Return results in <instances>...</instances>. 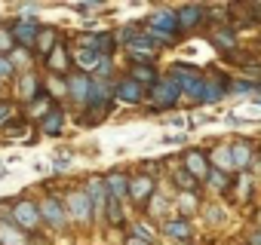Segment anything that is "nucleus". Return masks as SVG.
<instances>
[{"mask_svg":"<svg viewBox=\"0 0 261 245\" xmlns=\"http://www.w3.org/2000/svg\"><path fill=\"white\" fill-rule=\"evenodd\" d=\"M148 34H151V40H154V43H172V40L181 34L178 16H175V13H169V10L157 13V16L148 22Z\"/></svg>","mask_w":261,"mask_h":245,"instance_id":"1","label":"nucleus"},{"mask_svg":"<svg viewBox=\"0 0 261 245\" xmlns=\"http://www.w3.org/2000/svg\"><path fill=\"white\" fill-rule=\"evenodd\" d=\"M10 224H16L22 233H34V230L40 227V208H37L31 199H19V202L13 205V218H10Z\"/></svg>","mask_w":261,"mask_h":245,"instance_id":"2","label":"nucleus"},{"mask_svg":"<svg viewBox=\"0 0 261 245\" xmlns=\"http://www.w3.org/2000/svg\"><path fill=\"white\" fill-rule=\"evenodd\" d=\"M178 95H181V89H178V83L169 80V77H163V80H157V83L151 86V98H154V104L163 107V110L175 107V104H178Z\"/></svg>","mask_w":261,"mask_h":245,"instance_id":"3","label":"nucleus"},{"mask_svg":"<svg viewBox=\"0 0 261 245\" xmlns=\"http://www.w3.org/2000/svg\"><path fill=\"white\" fill-rule=\"evenodd\" d=\"M40 22H34V19H19L16 25H10V34H13V40L19 43V49H31L34 43H37V37H40Z\"/></svg>","mask_w":261,"mask_h":245,"instance_id":"4","label":"nucleus"},{"mask_svg":"<svg viewBox=\"0 0 261 245\" xmlns=\"http://www.w3.org/2000/svg\"><path fill=\"white\" fill-rule=\"evenodd\" d=\"M65 208H68V218H74V221H80V224L92 221V202H89V193H86V190H74V193H68Z\"/></svg>","mask_w":261,"mask_h":245,"instance_id":"5","label":"nucleus"},{"mask_svg":"<svg viewBox=\"0 0 261 245\" xmlns=\"http://www.w3.org/2000/svg\"><path fill=\"white\" fill-rule=\"evenodd\" d=\"M37 208H40V221H46V224H49V227H56V230H62V227H65V221H68V218H65V205H62L56 196H46Z\"/></svg>","mask_w":261,"mask_h":245,"instance_id":"6","label":"nucleus"},{"mask_svg":"<svg viewBox=\"0 0 261 245\" xmlns=\"http://www.w3.org/2000/svg\"><path fill=\"white\" fill-rule=\"evenodd\" d=\"M129 196H133L139 205H148V199L154 196V178H151V175L129 178Z\"/></svg>","mask_w":261,"mask_h":245,"instance_id":"7","label":"nucleus"},{"mask_svg":"<svg viewBox=\"0 0 261 245\" xmlns=\"http://www.w3.org/2000/svg\"><path fill=\"white\" fill-rule=\"evenodd\" d=\"M65 86H68V92H71V98H74V101H89L92 77H89V74H83V71H77V74H71V77L65 80Z\"/></svg>","mask_w":261,"mask_h":245,"instance_id":"8","label":"nucleus"},{"mask_svg":"<svg viewBox=\"0 0 261 245\" xmlns=\"http://www.w3.org/2000/svg\"><path fill=\"white\" fill-rule=\"evenodd\" d=\"M114 95H117L120 101H126V104H139V101L145 98V86H139L133 77H126V80H120V83H117Z\"/></svg>","mask_w":261,"mask_h":245,"instance_id":"9","label":"nucleus"},{"mask_svg":"<svg viewBox=\"0 0 261 245\" xmlns=\"http://www.w3.org/2000/svg\"><path fill=\"white\" fill-rule=\"evenodd\" d=\"M185 169H188V175H194L197 181H206V178H209L206 154H203V150H188V154H185Z\"/></svg>","mask_w":261,"mask_h":245,"instance_id":"10","label":"nucleus"},{"mask_svg":"<svg viewBox=\"0 0 261 245\" xmlns=\"http://www.w3.org/2000/svg\"><path fill=\"white\" fill-rule=\"evenodd\" d=\"M40 132H43V135H53V138L65 132V113H62L59 107H53L49 113L40 116Z\"/></svg>","mask_w":261,"mask_h":245,"instance_id":"11","label":"nucleus"},{"mask_svg":"<svg viewBox=\"0 0 261 245\" xmlns=\"http://www.w3.org/2000/svg\"><path fill=\"white\" fill-rule=\"evenodd\" d=\"M175 16H178L181 31H185V28L191 31V28H197L200 22H206V10H203V7H185V10H178Z\"/></svg>","mask_w":261,"mask_h":245,"instance_id":"12","label":"nucleus"},{"mask_svg":"<svg viewBox=\"0 0 261 245\" xmlns=\"http://www.w3.org/2000/svg\"><path fill=\"white\" fill-rule=\"evenodd\" d=\"M230 163H233V169H246L252 163V144L249 141H233L230 144Z\"/></svg>","mask_w":261,"mask_h":245,"instance_id":"13","label":"nucleus"},{"mask_svg":"<svg viewBox=\"0 0 261 245\" xmlns=\"http://www.w3.org/2000/svg\"><path fill=\"white\" fill-rule=\"evenodd\" d=\"M105 190H108V196L123 199V196L129 193V178H126V175H120V172H114V175H108V178H105Z\"/></svg>","mask_w":261,"mask_h":245,"instance_id":"14","label":"nucleus"},{"mask_svg":"<svg viewBox=\"0 0 261 245\" xmlns=\"http://www.w3.org/2000/svg\"><path fill=\"white\" fill-rule=\"evenodd\" d=\"M37 49H40V55L43 58H49L53 55V49L59 46V31L56 28H40V37H37V43H34Z\"/></svg>","mask_w":261,"mask_h":245,"instance_id":"15","label":"nucleus"},{"mask_svg":"<svg viewBox=\"0 0 261 245\" xmlns=\"http://www.w3.org/2000/svg\"><path fill=\"white\" fill-rule=\"evenodd\" d=\"M212 43L218 46V52L230 55V52H233V46H237V31H233V28H221V31H215V34H212Z\"/></svg>","mask_w":261,"mask_h":245,"instance_id":"16","label":"nucleus"},{"mask_svg":"<svg viewBox=\"0 0 261 245\" xmlns=\"http://www.w3.org/2000/svg\"><path fill=\"white\" fill-rule=\"evenodd\" d=\"M227 95V83H224V77H215V80H206V89H203V98L200 101H221Z\"/></svg>","mask_w":261,"mask_h":245,"instance_id":"17","label":"nucleus"},{"mask_svg":"<svg viewBox=\"0 0 261 245\" xmlns=\"http://www.w3.org/2000/svg\"><path fill=\"white\" fill-rule=\"evenodd\" d=\"M0 245H25V233L16 224L4 221V224H0Z\"/></svg>","mask_w":261,"mask_h":245,"instance_id":"18","label":"nucleus"},{"mask_svg":"<svg viewBox=\"0 0 261 245\" xmlns=\"http://www.w3.org/2000/svg\"><path fill=\"white\" fill-rule=\"evenodd\" d=\"M68 65H71V55H68V49H65V46L59 43V46L53 49V55L46 58V68H49V71H56V74H62V71H65Z\"/></svg>","mask_w":261,"mask_h":245,"instance_id":"19","label":"nucleus"},{"mask_svg":"<svg viewBox=\"0 0 261 245\" xmlns=\"http://www.w3.org/2000/svg\"><path fill=\"white\" fill-rule=\"evenodd\" d=\"M19 92H22V98H25V101L37 98V95L43 92V89H40V80H37V74H31V71H28V74L22 77V83H19Z\"/></svg>","mask_w":261,"mask_h":245,"instance_id":"20","label":"nucleus"},{"mask_svg":"<svg viewBox=\"0 0 261 245\" xmlns=\"http://www.w3.org/2000/svg\"><path fill=\"white\" fill-rule=\"evenodd\" d=\"M133 80H136L139 86H145V83H151V86H154L160 77H157V71H154L151 65H133Z\"/></svg>","mask_w":261,"mask_h":245,"instance_id":"21","label":"nucleus"},{"mask_svg":"<svg viewBox=\"0 0 261 245\" xmlns=\"http://www.w3.org/2000/svg\"><path fill=\"white\" fill-rule=\"evenodd\" d=\"M163 233H166V236H175V239H188V236H191V224H188V218H181V221H166V224H163Z\"/></svg>","mask_w":261,"mask_h":245,"instance_id":"22","label":"nucleus"},{"mask_svg":"<svg viewBox=\"0 0 261 245\" xmlns=\"http://www.w3.org/2000/svg\"><path fill=\"white\" fill-rule=\"evenodd\" d=\"M101 62V55L92 49V46H83V49H77V65L80 68H95Z\"/></svg>","mask_w":261,"mask_h":245,"instance_id":"23","label":"nucleus"},{"mask_svg":"<svg viewBox=\"0 0 261 245\" xmlns=\"http://www.w3.org/2000/svg\"><path fill=\"white\" fill-rule=\"evenodd\" d=\"M172 181H175L181 190H197V184H200L194 175H188V169H175V172H172Z\"/></svg>","mask_w":261,"mask_h":245,"instance_id":"24","label":"nucleus"},{"mask_svg":"<svg viewBox=\"0 0 261 245\" xmlns=\"http://www.w3.org/2000/svg\"><path fill=\"white\" fill-rule=\"evenodd\" d=\"M108 221L114 227L123 224V208H120V199H114V196H108Z\"/></svg>","mask_w":261,"mask_h":245,"instance_id":"25","label":"nucleus"},{"mask_svg":"<svg viewBox=\"0 0 261 245\" xmlns=\"http://www.w3.org/2000/svg\"><path fill=\"white\" fill-rule=\"evenodd\" d=\"M13 46H16V40H13L10 28H0V55H4V52H10Z\"/></svg>","mask_w":261,"mask_h":245,"instance_id":"26","label":"nucleus"},{"mask_svg":"<svg viewBox=\"0 0 261 245\" xmlns=\"http://www.w3.org/2000/svg\"><path fill=\"white\" fill-rule=\"evenodd\" d=\"M212 160H215V163H221V169H233V163H230V147L215 150V154H212Z\"/></svg>","mask_w":261,"mask_h":245,"instance_id":"27","label":"nucleus"},{"mask_svg":"<svg viewBox=\"0 0 261 245\" xmlns=\"http://www.w3.org/2000/svg\"><path fill=\"white\" fill-rule=\"evenodd\" d=\"M209 184H215L218 190H224V187H227V175H224L221 169H212V172H209Z\"/></svg>","mask_w":261,"mask_h":245,"instance_id":"28","label":"nucleus"},{"mask_svg":"<svg viewBox=\"0 0 261 245\" xmlns=\"http://www.w3.org/2000/svg\"><path fill=\"white\" fill-rule=\"evenodd\" d=\"M13 71H16V65L7 58V55H0V80H7V77H13Z\"/></svg>","mask_w":261,"mask_h":245,"instance_id":"29","label":"nucleus"},{"mask_svg":"<svg viewBox=\"0 0 261 245\" xmlns=\"http://www.w3.org/2000/svg\"><path fill=\"white\" fill-rule=\"evenodd\" d=\"M7 135H10V138H13V135H16V138L25 135V122H22V119H19V122H10V126H7Z\"/></svg>","mask_w":261,"mask_h":245,"instance_id":"30","label":"nucleus"},{"mask_svg":"<svg viewBox=\"0 0 261 245\" xmlns=\"http://www.w3.org/2000/svg\"><path fill=\"white\" fill-rule=\"evenodd\" d=\"M95 74H98V77H108V74H111V58H101V62L95 65Z\"/></svg>","mask_w":261,"mask_h":245,"instance_id":"31","label":"nucleus"},{"mask_svg":"<svg viewBox=\"0 0 261 245\" xmlns=\"http://www.w3.org/2000/svg\"><path fill=\"white\" fill-rule=\"evenodd\" d=\"M10 113H13V104H10V101H4V104H0V126H4V122L10 119Z\"/></svg>","mask_w":261,"mask_h":245,"instance_id":"32","label":"nucleus"},{"mask_svg":"<svg viewBox=\"0 0 261 245\" xmlns=\"http://www.w3.org/2000/svg\"><path fill=\"white\" fill-rule=\"evenodd\" d=\"M126 245H151L148 239H139V236H133V239H126Z\"/></svg>","mask_w":261,"mask_h":245,"instance_id":"33","label":"nucleus"},{"mask_svg":"<svg viewBox=\"0 0 261 245\" xmlns=\"http://www.w3.org/2000/svg\"><path fill=\"white\" fill-rule=\"evenodd\" d=\"M252 245H261V233H258V236H252Z\"/></svg>","mask_w":261,"mask_h":245,"instance_id":"34","label":"nucleus"},{"mask_svg":"<svg viewBox=\"0 0 261 245\" xmlns=\"http://www.w3.org/2000/svg\"><path fill=\"white\" fill-rule=\"evenodd\" d=\"M258 218H261V211H258Z\"/></svg>","mask_w":261,"mask_h":245,"instance_id":"35","label":"nucleus"}]
</instances>
